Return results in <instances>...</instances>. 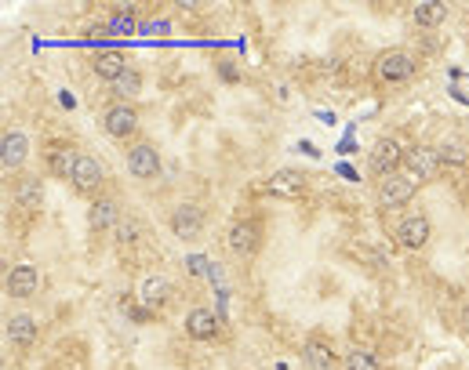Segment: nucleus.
I'll list each match as a JSON object with an SVG mask.
<instances>
[{
  "mask_svg": "<svg viewBox=\"0 0 469 370\" xmlns=\"http://www.w3.org/2000/svg\"><path fill=\"white\" fill-rule=\"evenodd\" d=\"M415 55L404 51V48H393V51H382L378 62H375V76H378V84L385 88H393V84H404V80L415 76Z\"/></svg>",
  "mask_w": 469,
  "mask_h": 370,
  "instance_id": "1",
  "label": "nucleus"
},
{
  "mask_svg": "<svg viewBox=\"0 0 469 370\" xmlns=\"http://www.w3.org/2000/svg\"><path fill=\"white\" fill-rule=\"evenodd\" d=\"M440 171V156L437 149H429V145H411L404 149V175L418 185V182H433Z\"/></svg>",
  "mask_w": 469,
  "mask_h": 370,
  "instance_id": "2",
  "label": "nucleus"
},
{
  "mask_svg": "<svg viewBox=\"0 0 469 370\" xmlns=\"http://www.w3.org/2000/svg\"><path fill=\"white\" fill-rule=\"evenodd\" d=\"M258 243H262V225L255 218H241V222H233L229 232H226V247L233 255H241V258H251L258 251Z\"/></svg>",
  "mask_w": 469,
  "mask_h": 370,
  "instance_id": "3",
  "label": "nucleus"
},
{
  "mask_svg": "<svg viewBox=\"0 0 469 370\" xmlns=\"http://www.w3.org/2000/svg\"><path fill=\"white\" fill-rule=\"evenodd\" d=\"M368 163H371V171L378 178H389V175H397V168H404V149L397 138H378L368 153Z\"/></svg>",
  "mask_w": 469,
  "mask_h": 370,
  "instance_id": "4",
  "label": "nucleus"
},
{
  "mask_svg": "<svg viewBox=\"0 0 469 370\" xmlns=\"http://www.w3.org/2000/svg\"><path fill=\"white\" fill-rule=\"evenodd\" d=\"M415 196V182L408 175H389V178H378V203L385 211L393 207H404V203H411Z\"/></svg>",
  "mask_w": 469,
  "mask_h": 370,
  "instance_id": "5",
  "label": "nucleus"
},
{
  "mask_svg": "<svg viewBox=\"0 0 469 370\" xmlns=\"http://www.w3.org/2000/svg\"><path fill=\"white\" fill-rule=\"evenodd\" d=\"M102 128H106V135H109V138H131V135H135V128H138V113H135L128 102L109 106V109H106V116H102Z\"/></svg>",
  "mask_w": 469,
  "mask_h": 370,
  "instance_id": "6",
  "label": "nucleus"
},
{
  "mask_svg": "<svg viewBox=\"0 0 469 370\" xmlns=\"http://www.w3.org/2000/svg\"><path fill=\"white\" fill-rule=\"evenodd\" d=\"M171 232L178 240H197L204 232V211L197 207V203H182V207H175L171 215Z\"/></svg>",
  "mask_w": 469,
  "mask_h": 370,
  "instance_id": "7",
  "label": "nucleus"
},
{
  "mask_svg": "<svg viewBox=\"0 0 469 370\" xmlns=\"http://www.w3.org/2000/svg\"><path fill=\"white\" fill-rule=\"evenodd\" d=\"M429 236H433V225H429L425 215H408L397 225V240L408 247V251H422V247L429 243Z\"/></svg>",
  "mask_w": 469,
  "mask_h": 370,
  "instance_id": "8",
  "label": "nucleus"
},
{
  "mask_svg": "<svg viewBox=\"0 0 469 370\" xmlns=\"http://www.w3.org/2000/svg\"><path fill=\"white\" fill-rule=\"evenodd\" d=\"M81 192H95L102 182H106V168L95 160V156H88V153H81L76 156V168H73V178H69Z\"/></svg>",
  "mask_w": 469,
  "mask_h": 370,
  "instance_id": "9",
  "label": "nucleus"
},
{
  "mask_svg": "<svg viewBox=\"0 0 469 370\" xmlns=\"http://www.w3.org/2000/svg\"><path fill=\"white\" fill-rule=\"evenodd\" d=\"M128 171H131L135 178H156V175H161V156H156V149L146 145V142L131 145V153H128Z\"/></svg>",
  "mask_w": 469,
  "mask_h": 370,
  "instance_id": "10",
  "label": "nucleus"
},
{
  "mask_svg": "<svg viewBox=\"0 0 469 370\" xmlns=\"http://www.w3.org/2000/svg\"><path fill=\"white\" fill-rule=\"evenodd\" d=\"M26 153H29V138L22 131H8L4 138H0V168H4V171H19Z\"/></svg>",
  "mask_w": 469,
  "mask_h": 370,
  "instance_id": "11",
  "label": "nucleus"
},
{
  "mask_svg": "<svg viewBox=\"0 0 469 370\" xmlns=\"http://www.w3.org/2000/svg\"><path fill=\"white\" fill-rule=\"evenodd\" d=\"M302 189H306V178H302V171H291V168L273 171L266 178V192H273V196H298Z\"/></svg>",
  "mask_w": 469,
  "mask_h": 370,
  "instance_id": "12",
  "label": "nucleus"
},
{
  "mask_svg": "<svg viewBox=\"0 0 469 370\" xmlns=\"http://www.w3.org/2000/svg\"><path fill=\"white\" fill-rule=\"evenodd\" d=\"M168 298H171V283H168L164 276H146V279H142L138 302H142L146 309H161V305H168Z\"/></svg>",
  "mask_w": 469,
  "mask_h": 370,
  "instance_id": "13",
  "label": "nucleus"
},
{
  "mask_svg": "<svg viewBox=\"0 0 469 370\" xmlns=\"http://www.w3.org/2000/svg\"><path fill=\"white\" fill-rule=\"evenodd\" d=\"M36 283H41V276H36L33 265H15L8 272V294L11 298H29V294H36Z\"/></svg>",
  "mask_w": 469,
  "mask_h": 370,
  "instance_id": "14",
  "label": "nucleus"
},
{
  "mask_svg": "<svg viewBox=\"0 0 469 370\" xmlns=\"http://www.w3.org/2000/svg\"><path fill=\"white\" fill-rule=\"evenodd\" d=\"M88 222H91V229H116L124 218H121V203L116 200H109V196H102V200H95L91 203V215H88Z\"/></svg>",
  "mask_w": 469,
  "mask_h": 370,
  "instance_id": "15",
  "label": "nucleus"
},
{
  "mask_svg": "<svg viewBox=\"0 0 469 370\" xmlns=\"http://www.w3.org/2000/svg\"><path fill=\"white\" fill-rule=\"evenodd\" d=\"M186 331H189V338L208 341V338H215V331H218V316H215L211 309H193V312L186 316Z\"/></svg>",
  "mask_w": 469,
  "mask_h": 370,
  "instance_id": "16",
  "label": "nucleus"
},
{
  "mask_svg": "<svg viewBox=\"0 0 469 370\" xmlns=\"http://www.w3.org/2000/svg\"><path fill=\"white\" fill-rule=\"evenodd\" d=\"M306 363H309L313 370H335V366H338V356H335L331 341L309 338V341H306Z\"/></svg>",
  "mask_w": 469,
  "mask_h": 370,
  "instance_id": "17",
  "label": "nucleus"
},
{
  "mask_svg": "<svg viewBox=\"0 0 469 370\" xmlns=\"http://www.w3.org/2000/svg\"><path fill=\"white\" fill-rule=\"evenodd\" d=\"M91 69H95V76H102V80H121L124 73H128V58L121 55V51H102L95 62H91Z\"/></svg>",
  "mask_w": 469,
  "mask_h": 370,
  "instance_id": "18",
  "label": "nucleus"
},
{
  "mask_svg": "<svg viewBox=\"0 0 469 370\" xmlns=\"http://www.w3.org/2000/svg\"><path fill=\"white\" fill-rule=\"evenodd\" d=\"M15 203L19 207H26V211H36L44 203V185H41V178H19V185H15Z\"/></svg>",
  "mask_w": 469,
  "mask_h": 370,
  "instance_id": "19",
  "label": "nucleus"
},
{
  "mask_svg": "<svg viewBox=\"0 0 469 370\" xmlns=\"http://www.w3.org/2000/svg\"><path fill=\"white\" fill-rule=\"evenodd\" d=\"M8 338H11V345H19V349L33 345V341H36V323H33V316H11V319H8Z\"/></svg>",
  "mask_w": 469,
  "mask_h": 370,
  "instance_id": "20",
  "label": "nucleus"
},
{
  "mask_svg": "<svg viewBox=\"0 0 469 370\" xmlns=\"http://www.w3.org/2000/svg\"><path fill=\"white\" fill-rule=\"evenodd\" d=\"M411 19H415L418 26H425V29H433V26H440V22L448 19V4H440V0H425V4H415V8H411Z\"/></svg>",
  "mask_w": 469,
  "mask_h": 370,
  "instance_id": "21",
  "label": "nucleus"
},
{
  "mask_svg": "<svg viewBox=\"0 0 469 370\" xmlns=\"http://www.w3.org/2000/svg\"><path fill=\"white\" fill-rule=\"evenodd\" d=\"M76 156H81V153H73L69 145H55V149L48 153V168H51V175H59V178H73Z\"/></svg>",
  "mask_w": 469,
  "mask_h": 370,
  "instance_id": "22",
  "label": "nucleus"
},
{
  "mask_svg": "<svg viewBox=\"0 0 469 370\" xmlns=\"http://www.w3.org/2000/svg\"><path fill=\"white\" fill-rule=\"evenodd\" d=\"M142 91V76L135 69H128L121 80H113V95H121V98H135Z\"/></svg>",
  "mask_w": 469,
  "mask_h": 370,
  "instance_id": "23",
  "label": "nucleus"
},
{
  "mask_svg": "<svg viewBox=\"0 0 469 370\" xmlns=\"http://www.w3.org/2000/svg\"><path fill=\"white\" fill-rule=\"evenodd\" d=\"M437 156H440V163H455V168H462V163L469 160V153H465L462 142H440V145H437Z\"/></svg>",
  "mask_w": 469,
  "mask_h": 370,
  "instance_id": "24",
  "label": "nucleus"
},
{
  "mask_svg": "<svg viewBox=\"0 0 469 370\" xmlns=\"http://www.w3.org/2000/svg\"><path fill=\"white\" fill-rule=\"evenodd\" d=\"M346 370H378V359L368 349H353L346 352Z\"/></svg>",
  "mask_w": 469,
  "mask_h": 370,
  "instance_id": "25",
  "label": "nucleus"
},
{
  "mask_svg": "<svg viewBox=\"0 0 469 370\" xmlns=\"http://www.w3.org/2000/svg\"><path fill=\"white\" fill-rule=\"evenodd\" d=\"M138 232H142V222H138V218H124L121 225H116V240H121V243H135Z\"/></svg>",
  "mask_w": 469,
  "mask_h": 370,
  "instance_id": "26",
  "label": "nucleus"
},
{
  "mask_svg": "<svg viewBox=\"0 0 469 370\" xmlns=\"http://www.w3.org/2000/svg\"><path fill=\"white\" fill-rule=\"evenodd\" d=\"M109 33H121V36H128V33H135V19L128 15V11H116L113 19H109V26H106Z\"/></svg>",
  "mask_w": 469,
  "mask_h": 370,
  "instance_id": "27",
  "label": "nucleus"
},
{
  "mask_svg": "<svg viewBox=\"0 0 469 370\" xmlns=\"http://www.w3.org/2000/svg\"><path fill=\"white\" fill-rule=\"evenodd\" d=\"M462 323H465V331H469V305H465V312H462Z\"/></svg>",
  "mask_w": 469,
  "mask_h": 370,
  "instance_id": "28",
  "label": "nucleus"
}]
</instances>
